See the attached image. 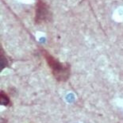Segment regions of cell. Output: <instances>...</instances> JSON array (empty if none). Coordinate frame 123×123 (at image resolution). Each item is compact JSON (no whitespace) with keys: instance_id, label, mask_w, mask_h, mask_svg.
I'll list each match as a JSON object with an SVG mask.
<instances>
[{"instance_id":"obj_1","label":"cell","mask_w":123,"mask_h":123,"mask_svg":"<svg viewBox=\"0 0 123 123\" xmlns=\"http://www.w3.org/2000/svg\"><path fill=\"white\" fill-rule=\"evenodd\" d=\"M44 58L47 61L53 75L58 82H65L71 75V65L68 63H62L44 49H41Z\"/></svg>"},{"instance_id":"obj_4","label":"cell","mask_w":123,"mask_h":123,"mask_svg":"<svg viewBox=\"0 0 123 123\" xmlns=\"http://www.w3.org/2000/svg\"><path fill=\"white\" fill-rule=\"evenodd\" d=\"M1 65H2V69H3L5 67L7 66V58L5 56V53L3 50H2L1 53Z\"/></svg>"},{"instance_id":"obj_2","label":"cell","mask_w":123,"mask_h":123,"mask_svg":"<svg viewBox=\"0 0 123 123\" xmlns=\"http://www.w3.org/2000/svg\"><path fill=\"white\" fill-rule=\"evenodd\" d=\"M52 12L49 5L42 0H37L35 8V23L37 25H41L43 23L50 22L52 19Z\"/></svg>"},{"instance_id":"obj_3","label":"cell","mask_w":123,"mask_h":123,"mask_svg":"<svg viewBox=\"0 0 123 123\" xmlns=\"http://www.w3.org/2000/svg\"><path fill=\"white\" fill-rule=\"evenodd\" d=\"M10 104V97L7 95V94L5 91H1V105L4 106H7Z\"/></svg>"},{"instance_id":"obj_5","label":"cell","mask_w":123,"mask_h":123,"mask_svg":"<svg viewBox=\"0 0 123 123\" xmlns=\"http://www.w3.org/2000/svg\"><path fill=\"white\" fill-rule=\"evenodd\" d=\"M1 123H7V121L6 119H4V118H2V122Z\"/></svg>"}]
</instances>
